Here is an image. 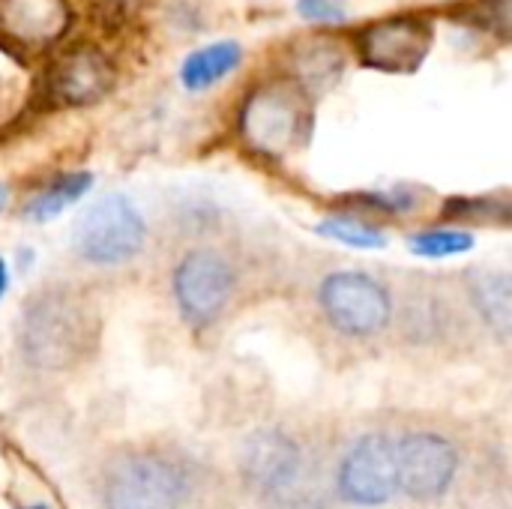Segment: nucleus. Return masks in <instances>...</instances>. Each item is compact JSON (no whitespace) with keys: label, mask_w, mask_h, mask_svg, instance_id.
Segmentation results:
<instances>
[{"label":"nucleus","mask_w":512,"mask_h":509,"mask_svg":"<svg viewBox=\"0 0 512 509\" xmlns=\"http://www.w3.org/2000/svg\"><path fill=\"white\" fill-rule=\"evenodd\" d=\"M99 333L96 303L78 288L51 285L24 303L18 348L27 366L39 372H69L96 354Z\"/></svg>","instance_id":"nucleus-1"},{"label":"nucleus","mask_w":512,"mask_h":509,"mask_svg":"<svg viewBox=\"0 0 512 509\" xmlns=\"http://www.w3.org/2000/svg\"><path fill=\"white\" fill-rule=\"evenodd\" d=\"M198 468L165 447H123L111 453L96 477L102 509H189Z\"/></svg>","instance_id":"nucleus-2"},{"label":"nucleus","mask_w":512,"mask_h":509,"mask_svg":"<svg viewBox=\"0 0 512 509\" xmlns=\"http://www.w3.org/2000/svg\"><path fill=\"white\" fill-rule=\"evenodd\" d=\"M240 480L261 504L303 507L318 486V453L303 435L270 426L246 435L240 456Z\"/></svg>","instance_id":"nucleus-3"},{"label":"nucleus","mask_w":512,"mask_h":509,"mask_svg":"<svg viewBox=\"0 0 512 509\" xmlns=\"http://www.w3.org/2000/svg\"><path fill=\"white\" fill-rule=\"evenodd\" d=\"M399 495L420 507H435L453 495L465 477V447L441 426H402L393 432Z\"/></svg>","instance_id":"nucleus-4"},{"label":"nucleus","mask_w":512,"mask_h":509,"mask_svg":"<svg viewBox=\"0 0 512 509\" xmlns=\"http://www.w3.org/2000/svg\"><path fill=\"white\" fill-rule=\"evenodd\" d=\"M312 120V96L288 75L261 81L240 108L237 129L243 144L264 156V159H282L294 153Z\"/></svg>","instance_id":"nucleus-5"},{"label":"nucleus","mask_w":512,"mask_h":509,"mask_svg":"<svg viewBox=\"0 0 512 509\" xmlns=\"http://www.w3.org/2000/svg\"><path fill=\"white\" fill-rule=\"evenodd\" d=\"M240 267L237 255L219 243H198L177 258L171 294L189 327L207 330L231 312L240 294Z\"/></svg>","instance_id":"nucleus-6"},{"label":"nucleus","mask_w":512,"mask_h":509,"mask_svg":"<svg viewBox=\"0 0 512 509\" xmlns=\"http://www.w3.org/2000/svg\"><path fill=\"white\" fill-rule=\"evenodd\" d=\"M318 312L333 333L354 342L378 339L396 318L390 288L363 270H330L315 288Z\"/></svg>","instance_id":"nucleus-7"},{"label":"nucleus","mask_w":512,"mask_h":509,"mask_svg":"<svg viewBox=\"0 0 512 509\" xmlns=\"http://www.w3.org/2000/svg\"><path fill=\"white\" fill-rule=\"evenodd\" d=\"M147 246L141 210L120 192L93 201L72 228V252L90 267H123Z\"/></svg>","instance_id":"nucleus-8"},{"label":"nucleus","mask_w":512,"mask_h":509,"mask_svg":"<svg viewBox=\"0 0 512 509\" xmlns=\"http://www.w3.org/2000/svg\"><path fill=\"white\" fill-rule=\"evenodd\" d=\"M333 489L342 504L378 509L393 504L396 486V444L390 429H366L354 435L333 465Z\"/></svg>","instance_id":"nucleus-9"},{"label":"nucleus","mask_w":512,"mask_h":509,"mask_svg":"<svg viewBox=\"0 0 512 509\" xmlns=\"http://www.w3.org/2000/svg\"><path fill=\"white\" fill-rule=\"evenodd\" d=\"M435 30L423 15H387L357 33V54L378 72H417L432 48Z\"/></svg>","instance_id":"nucleus-10"},{"label":"nucleus","mask_w":512,"mask_h":509,"mask_svg":"<svg viewBox=\"0 0 512 509\" xmlns=\"http://www.w3.org/2000/svg\"><path fill=\"white\" fill-rule=\"evenodd\" d=\"M72 27L69 0H0V42L12 51H45Z\"/></svg>","instance_id":"nucleus-11"},{"label":"nucleus","mask_w":512,"mask_h":509,"mask_svg":"<svg viewBox=\"0 0 512 509\" xmlns=\"http://www.w3.org/2000/svg\"><path fill=\"white\" fill-rule=\"evenodd\" d=\"M117 72L105 51L96 45H78L57 57L48 72V90L54 102L66 108H87L105 99L114 90Z\"/></svg>","instance_id":"nucleus-12"},{"label":"nucleus","mask_w":512,"mask_h":509,"mask_svg":"<svg viewBox=\"0 0 512 509\" xmlns=\"http://www.w3.org/2000/svg\"><path fill=\"white\" fill-rule=\"evenodd\" d=\"M465 297L474 315L498 342H510L512 333V276L498 267H477L465 276Z\"/></svg>","instance_id":"nucleus-13"},{"label":"nucleus","mask_w":512,"mask_h":509,"mask_svg":"<svg viewBox=\"0 0 512 509\" xmlns=\"http://www.w3.org/2000/svg\"><path fill=\"white\" fill-rule=\"evenodd\" d=\"M243 60V48L234 39H222V42H210L198 51H192L183 66H180V81L186 90L198 93V90H210L213 84H219L222 78H228Z\"/></svg>","instance_id":"nucleus-14"},{"label":"nucleus","mask_w":512,"mask_h":509,"mask_svg":"<svg viewBox=\"0 0 512 509\" xmlns=\"http://www.w3.org/2000/svg\"><path fill=\"white\" fill-rule=\"evenodd\" d=\"M93 186V174L90 171H72V174H60L57 180H51L42 192H36L27 207L24 216L33 222H51L57 219L63 210H69L72 204H78Z\"/></svg>","instance_id":"nucleus-15"},{"label":"nucleus","mask_w":512,"mask_h":509,"mask_svg":"<svg viewBox=\"0 0 512 509\" xmlns=\"http://www.w3.org/2000/svg\"><path fill=\"white\" fill-rule=\"evenodd\" d=\"M342 66H345V57H342L339 45H333L327 39L324 42L315 39V42L297 48L294 75H288V78H294L309 93L312 87H327L330 81H336L339 72H342Z\"/></svg>","instance_id":"nucleus-16"},{"label":"nucleus","mask_w":512,"mask_h":509,"mask_svg":"<svg viewBox=\"0 0 512 509\" xmlns=\"http://www.w3.org/2000/svg\"><path fill=\"white\" fill-rule=\"evenodd\" d=\"M315 231L321 237L336 240L351 249H384L387 246V234L378 225H369L357 216H327Z\"/></svg>","instance_id":"nucleus-17"},{"label":"nucleus","mask_w":512,"mask_h":509,"mask_svg":"<svg viewBox=\"0 0 512 509\" xmlns=\"http://www.w3.org/2000/svg\"><path fill=\"white\" fill-rule=\"evenodd\" d=\"M447 222H474V225H510V201L507 198H450L444 204Z\"/></svg>","instance_id":"nucleus-18"},{"label":"nucleus","mask_w":512,"mask_h":509,"mask_svg":"<svg viewBox=\"0 0 512 509\" xmlns=\"http://www.w3.org/2000/svg\"><path fill=\"white\" fill-rule=\"evenodd\" d=\"M408 249L420 258H456L474 249V234L468 231H456V228H435V231H423L408 237Z\"/></svg>","instance_id":"nucleus-19"},{"label":"nucleus","mask_w":512,"mask_h":509,"mask_svg":"<svg viewBox=\"0 0 512 509\" xmlns=\"http://www.w3.org/2000/svg\"><path fill=\"white\" fill-rule=\"evenodd\" d=\"M297 12H300L306 21H321V24L345 21V6H342V0H297Z\"/></svg>","instance_id":"nucleus-20"},{"label":"nucleus","mask_w":512,"mask_h":509,"mask_svg":"<svg viewBox=\"0 0 512 509\" xmlns=\"http://www.w3.org/2000/svg\"><path fill=\"white\" fill-rule=\"evenodd\" d=\"M6 288H9V267H6V261L0 258V300H3V294H6Z\"/></svg>","instance_id":"nucleus-21"},{"label":"nucleus","mask_w":512,"mask_h":509,"mask_svg":"<svg viewBox=\"0 0 512 509\" xmlns=\"http://www.w3.org/2000/svg\"><path fill=\"white\" fill-rule=\"evenodd\" d=\"M3 204H6V189H3V183H0V210H3Z\"/></svg>","instance_id":"nucleus-22"},{"label":"nucleus","mask_w":512,"mask_h":509,"mask_svg":"<svg viewBox=\"0 0 512 509\" xmlns=\"http://www.w3.org/2000/svg\"><path fill=\"white\" fill-rule=\"evenodd\" d=\"M24 509H51V507H45V504H33V507H24Z\"/></svg>","instance_id":"nucleus-23"}]
</instances>
